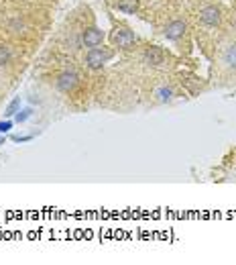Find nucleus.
Here are the masks:
<instances>
[{
    "instance_id": "nucleus-8",
    "label": "nucleus",
    "mask_w": 236,
    "mask_h": 265,
    "mask_svg": "<svg viewBox=\"0 0 236 265\" xmlns=\"http://www.w3.org/2000/svg\"><path fill=\"white\" fill-rule=\"evenodd\" d=\"M116 8L122 10V12H127V15H134L136 8H139V0H118Z\"/></svg>"
},
{
    "instance_id": "nucleus-14",
    "label": "nucleus",
    "mask_w": 236,
    "mask_h": 265,
    "mask_svg": "<svg viewBox=\"0 0 236 265\" xmlns=\"http://www.w3.org/2000/svg\"><path fill=\"white\" fill-rule=\"evenodd\" d=\"M10 129H12V122L10 120H2V122H0V133H6Z\"/></svg>"
},
{
    "instance_id": "nucleus-15",
    "label": "nucleus",
    "mask_w": 236,
    "mask_h": 265,
    "mask_svg": "<svg viewBox=\"0 0 236 265\" xmlns=\"http://www.w3.org/2000/svg\"><path fill=\"white\" fill-rule=\"evenodd\" d=\"M12 141H15V143H24V141H31V137L29 135H15V137H12Z\"/></svg>"
},
{
    "instance_id": "nucleus-9",
    "label": "nucleus",
    "mask_w": 236,
    "mask_h": 265,
    "mask_svg": "<svg viewBox=\"0 0 236 265\" xmlns=\"http://www.w3.org/2000/svg\"><path fill=\"white\" fill-rule=\"evenodd\" d=\"M224 61H226L230 68H236V43L226 47V51H224Z\"/></svg>"
},
{
    "instance_id": "nucleus-1",
    "label": "nucleus",
    "mask_w": 236,
    "mask_h": 265,
    "mask_svg": "<svg viewBox=\"0 0 236 265\" xmlns=\"http://www.w3.org/2000/svg\"><path fill=\"white\" fill-rule=\"evenodd\" d=\"M112 51L110 49H98V47H92V51L86 57V64H88L90 70H100L108 59H112Z\"/></svg>"
},
{
    "instance_id": "nucleus-6",
    "label": "nucleus",
    "mask_w": 236,
    "mask_h": 265,
    "mask_svg": "<svg viewBox=\"0 0 236 265\" xmlns=\"http://www.w3.org/2000/svg\"><path fill=\"white\" fill-rule=\"evenodd\" d=\"M183 33H185V23L183 21H173V23H169L165 27V37H167V39H171V41L179 39Z\"/></svg>"
},
{
    "instance_id": "nucleus-5",
    "label": "nucleus",
    "mask_w": 236,
    "mask_h": 265,
    "mask_svg": "<svg viewBox=\"0 0 236 265\" xmlns=\"http://www.w3.org/2000/svg\"><path fill=\"white\" fill-rule=\"evenodd\" d=\"M200 19H202L204 24H208V27H216V24L220 23V10L216 6H206L202 10Z\"/></svg>"
},
{
    "instance_id": "nucleus-2",
    "label": "nucleus",
    "mask_w": 236,
    "mask_h": 265,
    "mask_svg": "<svg viewBox=\"0 0 236 265\" xmlns=\"http://www.w3.org/2000/svg\"><path fill=\"white\" fill-rule=\"evenodd\" d=\"M112 43L114 45H118V47H130L134 41H136V37H134V33L132 31H129V29H114V33H112Z\"/></svg>"
},
{
    "instance_id": "nucleus-13",
    "label": "nucleus",
    "mask_w": 236,
    "mask_h": 265,
    "mask_svg": "<svg viewBox=\"0 0 236 265\" xmlns=\"http://www.w3.org/2000/svg\"><path fill=\"white\" fill-rule=\"evenodd\" d=\"M157 94H159V100H161V102H165V100H169V98L173 96L171 88H161V90H159Z\"/></svg>"
},
{
    "instance_id": "nucleus-12",
    "label": "nucleus",
    "mask_w": 236,
    "mask_h": 265,
    "mask_svg": "<svg viewBox=\"0 0 236 265\" xmlns=\"http://www.w3.org/2000/svg\"><path fill=\"white\" fill-rule=\"evenodd\" d=\"M33 115V110L31 108H24V110H19L17 112V122H24V120H29Z\"/></svg>"
},
{
    "instance_id": "nucleus-7",
    "label": "nucleus",
    "mask_w": 236,
    "mask_h": 265,
    "mask_svg": "<svg viewBox=\"0 0 236 265\" xmlns=\"http://www.w3.org/2000/svg\"><path fill=\"white\" fill-rule=\"evenodd\" d=\"M145 61L147 64H151V66H159V64H163V49L161 47H149L147 51H145Z\"/></svg>"
},
{
    "instance_id": "nucleus-16",
    "label": "nucleus",
    "mask_w": 236,
    "mask_h": 265,
    "mask_svg": "<svg viewBox=\"0 0 236 265\" xmlns=\"http://www.w3.org/2000/svg\"><path fill=\"white\" fill-rule=\"evenodd\" d=\"M0 145H4V137H0Z\"/></svg>"
},
{
    "instance_id": "nucleus-10",
    "label": "nucleus",
    "mask_w": 236,
    "mask_h": 265,
    "mask_svg": "<svg viewBox=\"0 0 236 265\" xmlns=\"http://www.w3.org/2000/svg\"><path fill=\"white\" fill-rule=\"evenodd\" d=\"M10 61V49L6 45H0V66H6Z\"/></svg>"
},
{
    "instance_id": "nucleus-11",
    "label": "nucleus",
    "mask_w": 236,
    "mask_h": 265,
    "mask_svg": "<svg viewBox=\"0 0 236 265\" xmlns=\"http://www.w3.org/2000/svg\"><path fill=\"white\" fill-rule=\"evenodd\" d=\"M19 106H21V100H19V98H17V100H12V102L8 104V108H6L4 115H6V117H15L17 112H19Z\"/></svg>"
},
{
    "instance_id": "nucleus-4",
    "label": "nucleus",
    "mask_w": 236,
    "mask_h": 265,
    "mask_svg": "<svg viewBox=\"0 0 236 265\" xmlns=\"http://www.w3.org/2000/svg\"><path fill=\"white\" fill-rule=\"evenodd\" d=\"M82 41H84L86 47H98V45L104 41V33L100 29H96V27H90V29L84 31Z\"/></svg>"
},
{
    "instance_id": "nucleus-3",
    "label": "nucleus",
    "mask_w": 236,
    "mask_h": 265,
    "mask_svg": "<svg viewBox=\"0 0 236 265\" xmlns=\"http://www.w3.org/2000/svg\"><path fill=\"white\" fill-rule=\"evenodd\" d=\"M78 86V73L76 72H64L57 78V88L61 92H71Z\"/></svg>"
}]
</instances>
